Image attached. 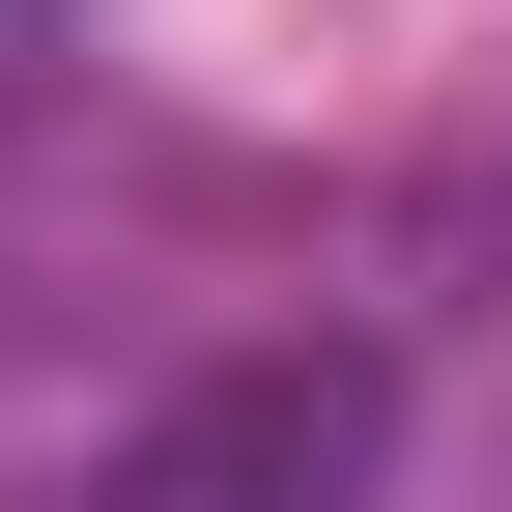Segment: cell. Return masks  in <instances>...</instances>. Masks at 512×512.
Masks as SVG:
<instances>
[{
    "label": "cell",
    "mask_w": 512,
    "mask_h": 512,
    "mask_svg": "<svg viewBox=\"0 0 512 512\" xmlns=\"http://www.w3.org/2000/svg\"><path fill=\"white\" fill-rule=\"evenodd\" d=\"M29 57H57V0H0V86H29Z\"/></svg>",
    "instance_id": "cell-2"
},
{
    "label": "cell",
    "mask_w": 512,
    "mask_h": 512,
    "mask_svg": "<svg viewBox=\"0 0 512 512\" xmlns=\"http://www.w3.org/2000/svg\"><path fill=\"white\" fill-rule=\"evenodd\" d=\"M399 484V370L370 342H256V370H200V399H143L86 456V512H370Z\"/></svg>",
    "instance_id": "cell-1"
}]
</instances>
